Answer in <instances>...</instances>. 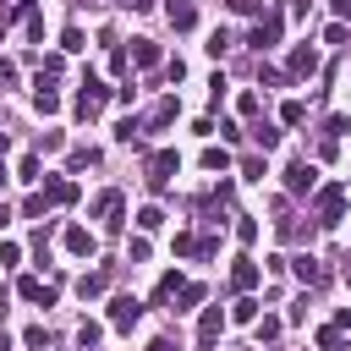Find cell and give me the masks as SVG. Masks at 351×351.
<instances>
[{"label": "cell", "mask_w": 351, "mask_h": 351, "mask_svg": "<svg viewBox=\"0 0 351 351\" xmlns=\"http://www.w3.org/2000/svg\"><path fill=\"white\" fill-rule=\"evenodd\" d=\"M280 33H285V11L274 5V11H263V16L252 22V33H247V44H252V49L263 55V49H274V44H280Z\"/></svg>", "instance_id": "cell-1"}, {"label": "cell", "mask_w": 351, "mask_h": 351, "mask_svg": "<svg viewBox=\"0 0 351 351\" xmlns=\"http://www.w3.org/2000/svg\"><path fill=\"white\" fill-rule=\"evenodd\" d=\"M104 99H110V88L88 71V77H82V93H77V104H71V110H77V121H93V115L104 110Z\"/></svg>", "instance_id": "cell-2"}, {"label": "cell", "mask_w": 351, "mask_h": 351, "mask_svg": "<svg viewBox=\"0 0 351 351\" xmlns=\"http://www.w3.org/2000/svg\"><path fill=\"white\" fill-rule=\"evenodd\" d=\"M143 170H148V186H154V192H165V186H170V176L181 170V159H176V148H154Z\"/></svg>", "instance_id": "cell-3"}, {"label": "cell", "mask_w": 351, "mask_h": 351, "mask_svg": "<svg viewBox=\"0 0 351 351\" xmlns=\"http://www.w3.org/2000/svg\"><path fill=\"white\" fill-rule=\"evenodd\" d=\"M313 208H318V225H324V230L340 225V214H346V186H318Z\"/></svg>", "instance_id": "cell-4"}, {"label": "cell", "mask_w": 351, "mask_h": 351, "mask_svg": "<svg viewBox=\"0 0 351 351\" xmlns=\"http://www.w3.org/2000/svg\"><path fill=\"white\" fill-rule=\"evenodd\" d=\"M93 219H104V230H121L126 225V197L110 186V192H99L93 197Z\"/></svg>", "instance_id": "cell-5"}, {"label": "cell", "mask_w": 351, "mask_h": 351, "mask_svg": "<svg viewBox=\"0 0 351 351\" xmlns=\"http://www.w3.org/2000/svg\"><path fill=\"white\" fill-rule=\"evenodd\" d=\"M285 192H296V197L302 192H318V165L313 159H291L285 165Z\"/></svg>", "instance_id": "cell-6"}, {"label": "cell", "mask_w": 351, "mask_h": 351, "mask_svg": "<svg viewBox=\"0 0 351 351\" xmlns=\"http://www.w3.org/2000/svg\"><path fill=\"white\" fill-rule=\"evenodd\" d=\"M137 318H143V302L137 296H115L110 302V329H132Z\"/></svg>", "instance_id": "cell-7"}, {"label": "cell", "mask_w": 351, "mask_h": 351, "mask_svg": "<svg viewBox=\"0 0 351 351\" xmlns=\"http://www.w3.org/2000/svg\"><path fill=\"white\" fill-rule=\"evenodd\" d=\"M219 329H225V313L219 307H203V318H197V351H214Z\"/></svg>", "instance_id": "cell-8"}, {"label": "cell", "mask_w": 351, "mask_h": 351, "mask_svg": "<svg viewBox=\"0 0 351 351\" xmlns=\"http://www.w3.org/2000/svg\"><path fill=\"white\" fill-rule=\"evenodd\" d=\"M33 110H38V115H55V110H60V88H55V77H38V82H33Z\"/></svg>", "instance_id": "cell-9"}, {"label": "cell", "mask_w": 351, "mask_h": 351, "mask_svg": "<svg viewBox=\"0 0 351 351\" xmlns=\"http://www.w3.org/2000/svg\"><path fill=\"white\" fill-rule=\"evenodd\" d=\"M93 247H99V236L88 225H66V252L71 258H93Z\"/></svg>", "instance_id": "cell-10"}, {"label": "cell", "mask_w": 351, "mask_h": 351, "mask_svg": "<svg viewBox=\"0 0 351 351\" xmlns=\"http://www.w3.org/2000/svg\"><path fill=\"white\" fill-rule=\"evenodd\" d=\"M258 280H263V269L252 258H236L230 263V291H258Z\"/></svg>", "instance_id": "cell-11"}, {"label": "cell", "mask_w": 351, "mask_h": 351, "mask_svg": "<svg viewBox=\"0 0 351 351\" xmlns=\"http://www.w3.org/2000/svg\"><path fill=\"white\" fill-rule=\"evenodd\" d=\"M285 71H291V77H313V71H318V49H313V44H296L291 60H285Z\"/></svg>", "instance_id": "cell-12"}, {"label": "cell", "mask_w": 351, "mask_h": 351, "mask_svg": "<svg viewBox=\"0 0 351 351\" xmlns=\"http://www.w3.org/2000/svg\"><path fill=\"white\" fill-rule=\"evenodd\" d=\"M44 197L60 203V208H71V203H77V181H66V176H44Z\"/></svg>", "instance_id": "cell-13"}, {"label": "cell", "mask_w": 351, "mask_h": 351, "mask_svg": "<svg viewBox=\"0 0 351 351\" xmlns=\"http://www.w3.org/2000/svg\"><path fill=\"white\" fill-rule=\"evenodd\" d=\"M165 16H170V27H176V33L197 27V5H192V0H165Z\"/></svg>", "instance_id": "cell-14"}, {"label": "cell", "mask_w": 351, "mask_h": 351, "mask_svg": "<svg viewBox=\"0 0 351 351\" xmlns=\"http://www.w3.org/2000/svg\"><path fill=\"white\" fill-rule=\"evenodd\" d=\"M291 269H296V280H302V285H324V263H318L313 252H296V258H291Z\"/></svg>", "instance_id": "cell-15"}, {"label": "cell", "mask_w": 351, "mask_h": 351, "mask_svg": "<svg viewBox=\"0 0 351 351\" xmlns=\"http://www.w3.org/2000/svg\"><path fill=\"white\" fill-rule=\"evenodd\" d=\"M16 296H22V302H44V307L55 302V291H49L38 274H22V280H16Z\"/></svg>", "instance_id": "cell-16"}, {"label": "cell", "mask_w": 351, "mask_h": 351, "mask_svg": "<svg viewBox=\"0 0 351 351\" xmlns=\"http://www.w3.org/2000/svg\"><path fill=\"white\" fill-rule=\"evenodd\" d=\"M176 110H181V104H176V93H165V99L148 110V132H165V126L176 121Z\"/></svg>", "instance_id": "cell-17"}, {"label": "cell", "mask_w": 351, "mask_h": 351, "mask_svg": "<svg viewBox=\"0 0 351 351\" xmlns=\"http://www.w3.org/2000/svg\"><path fill=\"white\" fill-rule=\"evenodd\" d=\"M132 66H143V71L159 66V44L154 38H132Z\"/></svg>", "instance_id": "cell-18"}, {"label": "cell", "mask_w": 351, "mask_h": 351, "mask_svg": "<svg viewBox=\"0 0 351 351\" xmlns=\"http://www.w3.org/2000/svg\"><path fill=\"white\" fill-rule=\"evenodd\" d=\"M104 280H110L104 269H93V274H82V280H77V296H82V302H88V296H104Z\"/></svg>", "instance_id": "cell-19"}, {"label": "cell", "mask_w": 351, "mask_h": 351, "mask_svg": "<svg viewBox=\"0 0 351 351\" xmlns=\"http://www.w3.org/2000/svg\"><path fill=\"white\" fill-rule=\"evenodd\" d=\"M181 285H186L181 274H159V285H154V307H159V302H170V296H181Z\"/></svg>", "instance_id": "cell-20"}, {"label": "cell", "mask_w": 351, "mask_h": 351, "mask_svg": "<svg viewBox=\"0 0 351 351\" xmlns=\"http://www.w3.org/2000/svg\"><path fill=\"white\" fill-rule=\"evenodd\" d=\"M230 318H236V324H258V302H252V291H241V296H236Z\"/></svg>", "instance_id": "cell-21"}, {"label": "cell", "mask_w": 351, "mask_h": 351, "mask_svg": "<svg viewBox=\"0 0 351 351\" xmlns=\"http://www.w3.org/2000/svg\"><path fill=\"white\" fill-rule=\"evenodd\" d=\"M318 351H346V329L340 324H324L318 329Z\"/></svg>", "instance_id": "cell-22"}, {"label": "cell", "mask_w": 351, "mask_h": 351, "mask_svg": "<svg viewBox=\"0 0 351 351\" xmlns=\"http://www.w3.org/2000/svg\"><path fill=\"white\" fill-rule=\"evenodd\" d=\"M302 121H307V104L302 99H285L280 104V126H302Z\"/></svg>", "instance_id": "cell-23"}, {"label": "cell", "mask_w": 351, "mask_h": 351, "mask_svg": "<svg viewBox=\"0 0 351 351\" xmlns=\"http://www.w3.org/2000/svg\"><path fill=\"white\" fill-rule=\"evenodd\" d=\"M252 143H258L263 154H269V148H280V126H269V121H258V126H252Z\"/></svg>", "instance_id": "cell-24"}, {"label": "cell", "mask_w": 351, "mask_h": 351, "mask_svg": "<svg viewBox=\"0 0 351 351\" xmlns=\"http://www.w3.org/2000/svg\"><path fill=\"white\" fill-rule=\"evenodd\" d=\"M60 49H66V55L88 49V38H82V27H77V22H71V27H60Z\"/></svg>", "instance_id": "cell-25"}, {"label": "cell", "mask_w": 351, "mask_h": 351, "mask_svg": "<svg viewBox=\"0 0 351 351\" xmlns=\"http://www.w3.org/2000/svg\"><path fill=\"white\" fill-rule=\"evenodd\" d=\"M197 165H203V170H219V176H225V170H230V154H225V148H203V159H197Z\"/></svg>", "instance_id": "cell-26"}, {"label": "cell", "mask_w": 351, "mask_h": 351, "mask_svg": "<svg viewBox=\"0 0 351 351\" xmlns=\"http://www.w3.org/2000/svg\"><path fill=\"white\" fill-rule=\"evenodd\" d=\"M203 296H208V285H203V280H186V285H181V296H176V302H181V307H197V302H203Z\"/></svg>", "instance_id": "cell-27"}, {"label": "cell", "mask_w": 351, "mask_h": 351, "mask_svg": "<svg viewBox=\"0 0 351 351\" xmlns=\"http://www.w3.org/2000/svg\"><path fill=\"white\" fill-rule=\"evenodd\" d=\"M252 329H258V340H263V346H269V340H280V329H285V324H280V318H274V313H263V318H258V324H252Z\"/></svg>", "instance_id": "cell-28"}, {"label": "cell", "mask_w": 351, "mask_h": 351, "mask_svg": "<svg viewBox=\"0 0 351 351\" xmlns=\"http://www.w3.org/2000/svg\"><path fill=\"white\" fill-rule=\"evenodd\" d=\"M351 132V115H324V137L335 143V137H346Z\"/></svg>", "instance_id": "cell-29"}, {"label": "cell", "mask_w": 351, "mask_h": 351, "mask_svg": "<svg viewBox=\"0 0 351 351\" xmlns=\"http://www.w3.org/2000/svg\"><path fill=\"white\" fill-rule=\"evenodd\" d=\"M159 225H165V208H154V203L137 208V230H159Z\"/></svg>", "instance_id": "cell-30"}, {"label": "cell", "mask_w": 351, "mask_h": 351, "mask_svg": "<svg viewBox=\"0 0 351 351\" xmlns=\"http://www.w3.org/2000/svg\"><path fill=\"white\" fill-rule=\"evenodd\" d=\"M258 82H269V88H285V82H291V71H280V66H258Z\"/></svg>", "instance_id": "cell-31"}, {"label": "cell", "mask_w": 351, "mask_h": 351, "mask_svg": "<svg viewBox=\"0 0 351 351\" xmlns=\"http://www.w3.org/2000/svg\"><path fill=\"white\" fill-rule=\"evenodd\" d=\"M137 132H143V121H137V115H126V121H115V137H121V143H137Z\"/></svg>", "instance_id": "cell-32"}, {"label": "cell", "mask_w": 351, "mask_h": 351, "mask_svg": "<svg viewBox=\"0 0 351 351\" xmlns=\"http://www.w3.org/2000/svg\"><path fill=\"white\" fill-rule=\"evenodd\" d=\"M99 335H104V329H99V324H93V318H82V329H77V346H82V351H88V346H99Z\"/></svg>", "instance_id": "cell-33"}, {"label": "cell", "mask_w": 351, "mask_h": 351, "mask_svg": "<svg viewBox=\"0 0 351 351\" xmlns=\"http://www.w3.org/2000/svg\"><path fill=\"white\" fill-rule=\"evenodd\" d=\"M88 165H99V148H71V170H88Z\"/></svg>", "instance_id": "cell-34"}, {"label": "cell", "mask_w": 351, "mask_h": 351, "mask_svg": "<svg viewBox=\"0 0 351 351\" xmlns=\"http://www.w3.org/2000/svg\"><path fill=\"white\" fill-rule=\"evenodd\" d=\"M241 170H247V181H263V176H269V170H263V154H247Z\"/></svg>", "instance_id": "cell-35"}, {"label": "cell", "mask_w": 351, "mask_h": 351, "mask_svg": "<svg viewBox=\"0 0 351 351\" xmlns=\"http://www.w3.org/2000/svg\"><path fill=\"white\" fill-rule=\"evenodd\" d=\"M16 176H22V181H38V148H33V154H22V165H16Z\"/></svg>", "instance_id": "cell-36"}, {"label": "cell", "mask_w": 351, "mask_h": 351, "mask_svg": "<svg viewBox=\"0 0 351 351\" xmlns=\"http://www.w3.org/2000/svg\"><path fill=\"white\" fill-rule=\"evenodd\" d=\"M236 241H258V219H247V214H236Z\"/></svg>", "instance_id": "cell-37"}, {"label": "cell", "mask_w": 351, "mask_h": 351, "mask_svg": "<svg viewBox=\"0 0 351 351\" xmlns=\"http://www.w3.org/2000/svg\"><path fill=\"white\" fill-rule=\"evenodd\" d=\"M225 49H230V33L214 27V33H208V55H225Z\"/></svg>", "instance_id": "cell-38"}, {"label": "cell", "mask_w": 351, "mask_h": 351, "mask_svg": "<svg viewBox=\"0 0 351 351\" xmlns=\"http://www.w3.org/2000/svg\"><path fill=\"white\" fill-rule=\"evenodd\" d=\"M44 208H49V197H44V192H33V197H27V203H22V214H27V219H38V214H44Z\"/></svg>", "instance_id": "cell-39"}, {"label": "cell", "mask_w": 351, "mask_h": 351, "mask_svg": "<svg viewBox=\"0 0 351 351\" xmlns=\"http://www.w3.org/2000/svg\"><path fill=\"white\" fill-rule=\"evenodd\" d=\"M22 340H27V346H33V351H38V346H44V340H49V329H44V324H27V335H22Z\"/></svg>", "instance_id": "cell-40"}, {"label": "cell", "mask_w": 351, "mask_h": 351, "mask_svg": "<svg viewBox=\"0 0 351 351\" xmlns=\"http://www.w3.org/2000/svg\"><path fill=\"white\" fill-rule=\"evenodd\" d=\"M60 143H66V137H60V132H44V137H38V154H55V148H60Z\"/></svg>", "instance_id": "cell-41"}, {"label": "cell", "mask_w": 351, "mask_h": 351, "mask_svg": "<svg viewBox=\"0 0 351 351\" xmlns=\"http://www.w3.org/2000/svg\"><path fill=\"white\" fill-rule=\"evenodd\" d=\"M143 258H148V241H143V236H137V241H132V247H126V263H143Z\"/></svg>", "instance_id": "cell-42"}, {"label": "cell", "mask_w": 351, "mask_h": 351, "mask_svg": "<svg viewBox=\"0 0 351 351\" xmlns=\"http://www.w3.org/2000/svg\"><path fill=\"white\" fill-rule=\"evenodd\" d=\"M0 88H16V66L11 60H0Z\"/></svg>", "instance_id": "cell-43"}, {"label": "cell", "mask_w": 351, "mask_h": 351, "mask_svg": "<svg viewBox=\"0 0 351 351\" xmlns=\"http://www.w3.org/2000/svg\"><path fill=\"white\" fill-rule=\"evenodd\" d=\"M280 11H285V16H307V0H285Z\"/></svg>", "instance_id": "cell-44"}, {"label": "cell", "mask_w": 351, "mask_h": 351, "mask_svg": "<svg viewBox=\"0 0 351 351\" xmlns=\"http://www.w3.org/2000/svg\"><path fill=\"white\" fill-rule=\"evenodd\" d=\"M230 11H241V16H252V11H258V0H230Z\"/></svg>", "instance_id": "cell-45"}, {"label": "cell", "mask_w": 351, "mask_h": 351, "mask_svg": "<svg viewBox=\"0 0 351 351\" xmlns=\"http://www.w3.org/2000/svg\"><path fill=\"white\" fill-rule=\"evenodd\" d=\"M329 5H335V16H340V22H351V0H329Z\"/></svg>", "instance_id": "cell-46"}, {"label": "cell", "mask_w": 351, "mask_h": 351, "mask_svg": "<svg viewBox=\"0 0 351 351\" xmlns=\"http://www.w3.org/2000/svg\"><path fill=\"white\" fill-rule=\"evenodd\" d=\"M335 324H340V329H351V307H340V313H335Z\"/></svg>", "instance_id": "cell-47"}, {"label": "cell", "mask_w": 351, "mask_h": 351, "mask_svg": "<svg viewBox=\"0 0 351 351\" xmlns=\"http://www.w3.org/2000/svg\"><path fill=\"white\" fill-rule=\"evenodd\" d=\"M5 225H11V208H5V203H0V230H5Z\"/></svg>", "instance_id": "cell-48"}, {"label": "cell", "mask_w": 351, "mask_h": 351, "mask_svg": "<svg viewBox=\"0 0 351 351\" xmlns=\"http://www.w3.org/2000/svg\"><path fill=\"white\" fill-rule=\"evenodd\" d=\"M148 351H176V346H170V340H154V346H148Z\"/></svg>", "instance_id": "cell-49"}, {"label": "cell", "mask_w": 351, "mask_h": 351, "mask_svg": "<svg viewBox=\"0 0 351 351\" xmlns=\"http://www.w3.org/2000/svg\"><path fill=\"white\" fill-rule=\"evenodd\" d=\"M0 351H11V340H5V335H0Z\"/></svg>", "instance_id": "cell-50"}, {"label": "cell", "mask_w": 351, "mask_h": 351, "mask_svg": "<svg viewBox=\"0 0 351 351\" xmlns=\"http://www.w3.org/2000/svg\"><path fill=\"white\" fill-rule=\"evenodd\" d=\"M346 285H351V263H346Z\"/></svg>", "instance_id": "cell-51"}, {"label": "cell", "mask_w": 351, "mask_h": 351, "mask_svg": "<svg viewBox=\"0 0 351 351\" xmlns=\"http://www.w3.org/2000/svg\"><path fill=\"white\" fill-rule=\"evenodd\" d=\"M82 5H104V0H82Z\"/></svg>", "instance_id": "cell-52"}, {"label": "cell", "mask_w": 351, "mask_h": 351, "mask_svg": "<svg viewBox=\"0 0 351 351\" xmlns=\"http://www.w3.org/2000/svg\"><path fill=\"white\" fill-rule=\"evenodd\" d=\"M0 148H5V132H0Z\"/></svg>", "instance_id": "cell-53"}, {"label": "cell", "mask_w": 351, "mask_h": 351, "mask_svg": "<svg viewBox=\"0 0 351 351\" xmlns=\"http://www.w3.org/2000/svg\"><path fill=\"white\" fill-rule=\"evenodd\" d=\"M88 351H99V346H88Z\"/></svg>", "instance_id": "cell-54"}]
</instances>
